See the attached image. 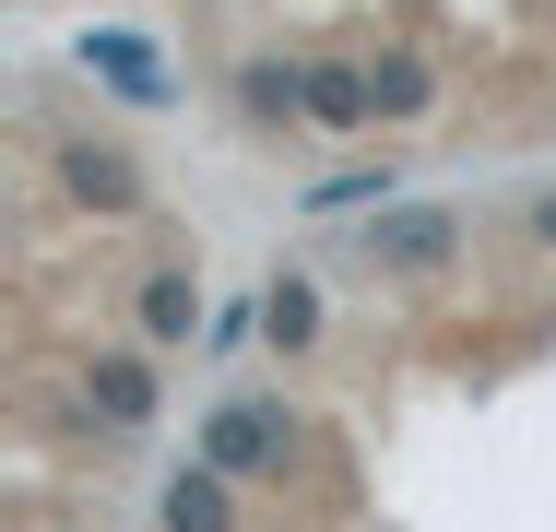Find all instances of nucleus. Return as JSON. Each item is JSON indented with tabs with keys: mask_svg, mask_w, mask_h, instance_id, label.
Here are the masks:
<instances>
[{
	"mask_svg": "<svg viewBox=\"0 0 556 532\" xmlns=\"http://www.w3.org/2000/svg\"><path fill=\"white\" fill-rule=\"evenodd\" d=\"M367 84H379V118H427V106H439V60L379 48V60H367Z\"/></svg>",
	"mask_w": 556,
	"mask_h": 532,
	"instance_id": "nucleus-12",
	"label": "nucleus"
},
{
	"mask_svg": "<svg viewBox=\"0 0 556 532\" xmlns=\"http://www.w3.org/2000/svg\"><path fill=\"white\" fill-rule=\"evenodd\" d=\"M308 130H379V84H367V60H343V48L308 60Z\"/></svg>",
	"mask_w": 556,
	"mask_h": 532,
	"instance_id": "nucleus-10",
	"label": "nucleus"
},
{
	"mask_svg": "<svg viewBox=\"0 0 556 532\" xmlns=\"http://www.w3.org/2000/svg\"><path fill=\"white\" fill-rule=\"evenodd\" d=\"M130 331H142V355H202V331H214V296H202V273H178V261H154L142 273V296H130Z\"/></svg>",
	"mask_w": 556,
	"mask_h": 532,
	"instance_id": "nucleus-5",
	"label": "nucleus"
},
{
	"mask_svg": "<svg viewBox=\"0 0 556 532\" xmlns=\"http://www.w3.org/2000/svg\"><path fill=\"white\" fill-rule=\"evenodd\" d=\"M261 319H273V355H308L320 343V273H273L261 284Z\"/></svg>",
	"mask_w": 556,
	"mask_h": 532,
	"instance_id": "nucleus-11",
	"label": "nucleus"
},
{
	"mask_svg": "<svg viewBox=\"0 0 556 532\" xmlns=\"http://www.w3.org/2000/svg\"><path fill=\"white\" fill-rule=\"evenodd\" d=\"M225 96H237V130H249V142H308V60H285V48H249Z\"/></svg>",
	"mask_w": 556,
	"mask_h": 532,
	"instance_id": "nucleus-4",
	"label": "nucleus"
},
{
	"mask_svg": "<svg viewBox=\"0 0 556 532\" xmlns=\"http://www.w3.org/2000/svg\"><path fill=\"white\" fill-rule=\"evenodd\" d=\"M154 532H237V485H225L214 461H166V485H154Z\"/></svg>",
	"mask_w": 556,
	"mask_h": 532,
	"instance_id": "nucleus-9",
	"label": "nucleus"
},
{
	"mask_svg": "<svg viewBox=\"0 0 556 532\" xmlns=\"http://www.w3.org/2000/svg\"><path fill=\"white\" fill-rule=\"evenodd\" d=\"M84 415L108 426V438H142V426H154V355H142V343L84 355Z\"/></svg>",
	"mask_w": 556,
	"mask_h": 532,
	"instance_id": "nucleus-6",
	"label": "nucleus"
},
{
	"mask_svg": "<svg viewBox=\"0 0 556 532\" xmlns=\"http://www.w3.org/2000/svg\"><path fill=\"white\" fill-rule=\"evenodd\" d=\"M391 202H403V154H343L296 190V213H355V225H379Z\"/></svg>",
	"mask_w": 556,
	"mask_h": 532,
	"instance_id": "nucleus-7",
	"label": "nucleus"
},
{
	"mask_svg": "<svg viewBox=\"0 0 556 532\" xmlns=\"http://www.w3.org/2000/svg\"><path fill=\"white\" fill-rule=\"evenodd\" d=\"M72 72H84V84H108L118 106H178V72L154 60V36H142V24H84V36H72Z\"/></svg>",
	"mask_w": 556,
	"mask_h": 532,
	"instance_id": "nucleus-3",
	"label": "nucleus"
},
{
	"mask_svg": "<svg viewBox=\"0 0 556 532\" xmlns=\"http://www.w3.org/2000/svg\"><path fill=\"white\" fill-rule=\"evenodd\" d=\"M60 190L84 213H142V166L118 154L108 130H84V142H60Z\"/></svg>",
	"mask_w": 556,
	"mask_h": 532,
	"instance_id": "nucleus-8",
	"label": "nucleus"
},
{
	"mask_svg": "<svg viewBox=\"0 0 556 532\" xmlns=\"http://www.w3.org/2000/svg\"><path fill=\"white\" fill-rule=\"evenodd\" d=\"M249 343H273V319H261V284H249V296H214V331H202V367H237Z\"/></svg>",
	"mask_w": 556,
	"mask_h": 532,
	"instance_id": "nucleus-13",
	"label": "nucleus"
},
{
	"mask_svg": "<svg viewBox=\"0 0 556 532\" xmlns=\"http://www.w3.org/2000/svg\"><path fill=\"white\" fill-rule=\"evenodd\" d=\"M462 237H473L462 202H391L379 225H355V237H343V261H355V273H439Z\"/></svg>",
	"mask_w": 556,
	"mask_h": 532,
	"instance_id": "nucleus-2",
	"label": "nucleus"
},
{
	"mask_svg": "<svg viewBox=\"0 0 556 532\" xmlns=\"http://www.w3.org/2000/svg\"><path fill=\"white\" fill-rule=\"evenodd\" d=\"M285 438H296V403L285 391H225L214 415H202V438H190V461H214L225 485H249V473L285 461Z\"/></svg>",
	"mask_w": 556,
	"mask_h": 532,
	"instance_id": "nucleus-1",
	"label": "nucleus"
},
{
	"mask_svg": "<svg viewBox=\"0 0 556 532\" xmlns=\"http://www.w3.org/2000/svg\"><path fill=\"white\" fill-rule=\"evenodd\" d=\"M521 225H533V249H556V178L533 190V202H521Z\"/></svg>",
	"mask_w": 556,
	"mask_h": 532,
	"instance_id": "nucleus-14",
	"label": "nucleus"
}]
</instances>
